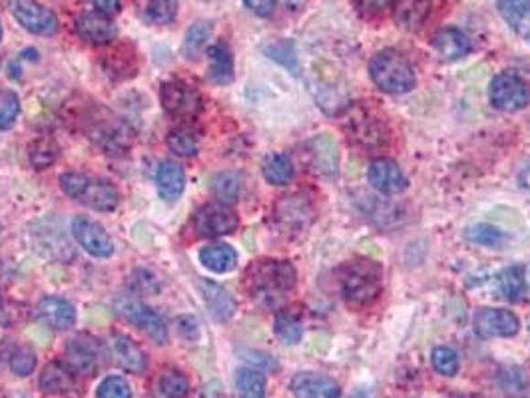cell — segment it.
<instances>
[{
    "label": "cell",
    "instance_id": "obj_1",
    "mask_svg": "<svg viewBox=\"0 0 530 398\" xmlns=\"http://www.w3.org/2000/svg\"><path fill=\"white\" fill-rule=\"evenodd\" d=\"M297 271L290 261L260 259L246 273V287L253 301L275 307L295 289Z\"/></svg>",
    "mask_w": 530,
    "mask_h": 398
},
{
    "label": "cell",
    "instance_id": "obj_2",
    "mask_svg": "<svg viewBox=\"0 0 530 398\" xmlns=\"http://www.w3.org/2000/svg\"><path fill=\"white\" fill-rule=\"evenodd\" d=\"M341 293L351 307H367L383 291V267L369 257H357L341 269Z\"/></svg>",
    "mask_w": 530,
    "mask_h": 398
},
{
    "label": "cell",
    "instance_id": "obj_3",
    "mask_svg": "<svg viewBox=\"0 0 530 398\" xmlns=\"http://www.w3.org/2000/svg\"><path fill=\"white\" fill-rule=\"evenodd\" d=\"M369 76L375 86L387 94H408L417 84L413 66L393 48L375 54L369 62Z\"/></svg>",
    "mask_w": 530,
    "mask_h": 398
},
{
    "label": "cell",
    "instance_id": "obj_4",
    "mask_svg": "<svg viewBox=\"0 0 530 398\" xmlns=\"http://www.w3.org/2000/svg\"><path fill=\"white\" fill-rule=\"evenodd\" d=\"M60 187L66 195L96 209V212H114L120 204V194L114 183L101 178H88L79 172L60 175Z\"/></svg>",
    "mask_w": 530,
    "mask_h": 398
},
{
    "label": "cell",
    "instance_id": "obj_5",
    "mask_svg": "<svg viewBox=\"0 0 530 398\" xmlns=\"http://www.w3.org/2000/svg\"><path fill=\"white\" fill-rule=\"evenodd\" d=\"M491 104L501 112H518L530 102V88L514 72L496 74L489 86Z\"/></svg>",
    "mask_w": 530,
    "mask_h": 398
},
{
    "label": "cell",
    "instance_id": "obj_6",
    "mask_svg": "<svg viewBox=\"0 0 530 398\" xmlns=\"http://www.w3.org/2000/svg\"><path fill=\"white\" fill-rule=\"evenodd\" d=\"M8 10L18 25L38 37H52L58 32V18L38 0H8Z\"/></svg>",
    "mask_w": 530,
    "mask_h": 398
},
{
    "label": "cell",
    "instance_id": "obj_7",
    "mask_svg": "<svg viewBox=\"0 0 530 398\" xmlns=\"http://www.w3.org/2000/svg\"><path fill=\"white\" fill-rule=\"evenodd\" d=\"M315 209L309 197L303 194H293L281 197L273 207V221L285 234H300L313 224Z\"/></svg>",
    "mask_w": 530,
    "mask_h": 398
},
{
    "label": "cell",
    "instance_id": "obj_8",
    "mask_svg": "<svg viewBox=\"0 0 530 398\" xmlns=\"http://www.w3.org/2000/svg\"><path fill=\"white\" fill-rule=\"evenodd\" d=\"M160 102L165 114L182 120L194 118L202 110V96L197 94L196 88L182 80L164 82L160 88Z\"/></svg>",
    "mask_w": 530,
    "mask_h": 398
},
{
    "label": "cell",
    "instance_id": "obj_9",
    "mask_svg": "<svg viewBox=\"0 0 530 398\" xmlns=\"http://www.w3.org/2000/svg\"><path fill=\"white\" fill-rule=\"evenodd\" d=\"M192 224L202 237H222L234 234L239 225V217L229 205L217 202L197 209Z\"/></svg>",
    "mask_w": 530,
    "mask_h": 398
},
{
    "label": "cell",
    "instance_id": "obj_10",
    "mask_svg": "<svg viewBox=\"0 0 530 398\" xmlns=\"http://www.w3.org/2000/svg\"><path fill=\"white\" fill-rule=\"evenodd\" d=\"M118 311L122 313L132 325L142 329L152 340H156L158 345H165V342H168V327H165L164 319L148 305L136 301V298H126V301L118 303Z\"/></svg>",
    "mask_w": 530,
    "mask_h": 398
},
{
    "label": "cell",
    "instance_id": "obj_11",
    "mask_svg": "<svg viewBox=\"0 0 530 398\" xmlns=\"http://www.w3.org/2000/svg\"><path fill=\"white\" fill-rule=\"evenodd\" d=\"M72 236L80 243V247L94 257L106 259L114 253V243L106 234V229L90 217H74L72 219Z\"/></svg>",
    "mask_w": 530,
    "mask_h": 398
},
{
    "label": "cell",
    "instance_id": "obj_12",
    "mask_svg": "<svg viewBox=\"0 0 530 398\" xmlns=\"http://www.w3.org/2000/svg\"><path fill=\"white\" fill-rule=\"evenodd\" d=\"M521 329V320L506 309L482 307L474 315V330L482 339H499V337H514Z\"/></svg>",
    "mask_w": 530,
    "mask_h": 398
},
{
    "label": "cell",
    "instance_id": "obj_13",
    "mask_svg": "<svg viewBox=\"0 0 530 398\" xmlns=\"http://www.w3.org/2000/svg\"><path fill=\"white\" fill-rule=\"evenodd\" d=\"M367 178L369 183L383 195H393V194H401L407 190V175L399 168V163H395L389 158H379L373 160L369 163L367 170Z\"/></svg>",
    "mask_w": 530,
    "mask_h": 398
},
{
    "label": "cell",
    "instance_id": "obj_14",
    "mask_svg": "<svg viewBox=\"0 0 530 398\" xmlns=\"http://www.w3.org/2000/svg\"><path fill=\"white\" fill-rule=\"evenodd\" d=\"M102 359V347L96 339H90L86 335L76 337L69 340V347H66V364L74 372L90 374L98 369V362Z\"/></svg>",
    "mask_w": 530,
    "mask_h": 398
},
{
    "label": "cell",
    "instance_id": "obj_15",
    "mask_svg": "<svg viewBox=\"0 0 530 398\" xmlns=\"http://www.w3.org/2000/svg\"><path fill=\"white\" fill-rule=\"evenodd\" d=\"M74 28L79 37L86 42L96 44V47H104V44L114 42L118 37V28L110 15L104 13H86L74 20Z\"/></svg>",
    "mask_w": 530,
    "mask_h": 398
},
{
    "label": "cell",
    "instance_id": "obj_16",
    "mask_svg": "<svg viewBox=\"0 0 530 398\" xmlns=\"http://www.w3.org/2000/svg\"><path fill=\"white\" fill-rule=\"evenodd\" d=\"M307 158L312 170L325 178H334L339 170V148L329 134H319L307 143Z\"/></svg>",
    "mask_w": 530,
    "mask_h": 398
},
{
    "label": "cell",
    "instance_id": "obj_17",
    "mask_svg": "<svg viewBox=\"0 0 530 398\" xmlns=\"http://www.w3.org/2000/svg\"><path fill=\"white\" fill-rule=\"evenodd\" d=\"M290 389L295 398H339L341 386L319 372H297L292 379Z\"/></svg>",
    "mask_w": 530,
    "mask_h": 398
},
{
    "label": "cell",
    "instance_id": "obj_18",
    "mask_svg": "<svg viewBox=\"0 0 530 398\" xmlns=\"http://www.w3.org/2000/svg\"><path fill=\"white\" fill-rule=\"evenodd\" d=\"M347 134L353 141L366 148L381 146L387 140V131L381 126V121L369 116L366 110H359L347 120Z\"/></svg>",
    "mask_w": 530,
    "mask_h": 398
},
{
    "label": "cell",
    "instance_id": "obj_19",
    "mask_svg": "<svg viewBox=\"0 0 530 398\" xmlns=\"http://www.w3.org/2000/svg\"><path fill=\"white\" fill-rule=\"evenodd\" d=\"M37 315L54 330H69L76 323L74 305L62 297H42L37 305Z\"/></svg>",
    "mask_w": 530,
    "mask_h": 398
},
{
    "label": "cell",
    "instance_id": "obj_20",
    "mask_svg": "<svg viewBox=\"0 0 530 398\" xmlns=\"http://www.w3.org/2000/svg\"><path fill=\"white\" fill-rule=\"evenodd\" d=\"M200 291H202V298L209 315H212L216 320H219V323H226V320H229L236 315L238 311L236 298L231 297V293L224 289L222 285H217L209 279H202Z\"/></svg>",
    "mask_w": 530,
    "mask_h": 398
},
{
    "label": "cell",
    "instance_id": "obj_21",
    "mask_svg": "<svg viewBox=\"0 0 530 398\" xmlns=\"http://www.w3.org/2000/svg\"><path fill=\"white\" fill-rule=\"evenodd\" d=\"M430 44H433V50L439 54V58L445 62H457L472 50L471 38L461 28L439 30Z\"/></svg>",
    "mask_w": 530,
    "mask_h": 398
},
{
    "label": "cell",
    "instance_id": "obj_22",
    "mask_svg": "<svg viewBox=\"0 0 530 398\" xmlns=\"http://www.w3.org/2000/svg\"><path fill=\"white\" fill-rule=\"evenodd\" d=\"M110 349L120 367L130 372H143L148 367L146 352H143L134 340L126 335H114L110 339Z\"/></svg>",
    "mask_w": 530,
    "mask_h": 398
},
{
    "label": "cell",
    "instance_id": "obj_23",
    "mask_svg": "<svg viewBox=\"0 0 530 398\" xmlns=\"http://www.w3.org/2000/svg\"><path fill=\"white\" fill-rule=\"evenodd\" d=\"M433 0H395L393 16L395 22L405 30H419L430 15Z\"/></svg>",
    "mask_w": 530,
    "mask_h": 398
},
{
    "label": "cell",
    "instance_id": "obj_24",
    "mask_svg": "<svg viewBox=\"0 0 530 398\" xmlns=\"http://www.w3.org/2000/svg\"><path fill=\"white\" fill-rule=\"evenodd\" d=\"M156 185L165 202H175L186 190V172L178 162L164 160L156 172Z\"/></svg>",
    "mask_w": 530,
    "mask_h": 398
},
{
    "label": "cell",
    "instance_id": "obj_25",
    "mask_svg": "<svg viewBox=\"0 0 530 398\" xmlns=\"http://www.w3.org/2000/svg\"><path fill=\"white\" fill-rule=\"evenodd\" d=\"M207 80L214 82L217 86H226L234 82V57H231V50L226 44H214V47L207 48Z\"/></svg>",
    "mask_w": 530,
    "mask_h": 398
},
{
    "label": "cell",
    "instance_id": "obj_26",
    "mask_svg": "<svg viewBox=\"0 0 530 398\" xmlns=\"http://www.w3.org/2000/svg\"><path fill=\"white\" fill-rule=\"evenodd\" d=\"M496 10L518 37L530 42V0H496Z\"/></svg>",
    "mask_w": 530,
    "mask_h": 398
},
{
    "label": "cell",
    "instance_id": "obj_27",
    "mask_svg": "<svg viewBox=\"0 0 530 398\" xmlns=\"http://www.w3.org/2000/svg\"><path fill=\"white\" fill-rule=\"evenodd\" d=\"M496 386L504 398H528L530 394L528 374L518 364H504L496 371Z\"/></svg>",
    "mask_w": 530,
    "mask_h": 398
},
{
    "label": "cell",
    "instance_id": "obj_28",
    "mask_svg": "<svg viewBox=\"0 0 530 398\" xmlns=\"http://www.w3.org/2000/svg\"><path fill=\"white\" fill-rule=\"evenodd\" d=\"M200 261L204 263L206 269L222 275L236 269L238 253L228 243H212V246H206L200 251Z\"/></svg>",
    "mask_w": 530,
    "mask_h": 398
},
{
    "label": "cell",
    "instance_id": "obj_29",
    "mask_svg": "<svg viewBox=\"0 0 530 398\" xmlns=\"http://www.w3.org/2000/svg\"><path fill=\"white\" fill-rule=\"evenodd\" d=\"M74 386V371L66 362H50L40 374L44 393H66Z\"/></svg>",
    "mask_w": 530,
    "mask_h": 398
},
{
    "label": "cell",
    "instance_id": "obj_30",
    "mask_svg": "<svg viewBox=\"0 0 530 398\" xmlns=\"http://www.w3.org/2000/svg\"><path fill=\"white\" fill-rule=\"evenodd\" d=\"M187 391L190 382L178 369H165L154 381V398H184Z\"/></svg>",
    "mask_w": 530,
    "mask_h": 398
},
{
    "label": "cell",
    "instance_id": "obj_31",
    "mask_svg": "<svg viewBox=\"0 0 530 398\" xmlns=\"http://www.w3.org/2000/svg\"><path fill=\"white\" fill-rule=\"evenodd\" d=\"M499 291L506 301L518 303L526 293V269L523 265H513L499 273Z\"/></svg>",
    "mask_w": 530,
    "mask_h": 398
},
{
    "label": "cell",
    "instance_id": "obj_32",
    "mask_svg": "<svg viewBox=\"0 0 530 398\" xmlns=\"http://www.w3.org/2000/svg\"><path fill=\"white\" fill-rule=\"evenodd\" d=\"M273 333L285 345H297L303 337L302 320L290 309H280L273 319Z\"/></svg>",
    "mask_w": 530,
    "mask_h": 398
},
{
    "label": "cell",
    "instance_id": "obj_33",
    "mask_svg": "<svg viewBox=\"0 0 530 398\" xmlns=\"http://www.w3.org/2000/svg\"><path fill=\"white\" fill-rule=\"evenodd\" d=\"M178 15V0H142L140 16L148 25H168Z\"/></svg>",
    "mask_w": 530,
    "mask_h": 398
},
{
    "label": "cell",
    "instance_id": "obj_34",
    "mask_svg": "<svg viewBox=\"0 0 530 398\" xmlns=\"http://www.w3.org/2000/svg\"><path fill=\"white\" fill-rule=\"evenodd\" d=\"M295 170L292 158L285 153H271V156L263 162V178L273 185H285L293 180Z\"/></svg>",
    "mask_w": 530,
    "mask_h": 398
},
{
    "label": "cell",
    "instance_id": "obj_35",
    "mask_svg": "<svg viewBox=\"0 0 530 398\" xmlns=\"http://www.w3.org/2000/svg\"><path fill=\"white\" fill-rule=\"evenodd\" d=\"M60 156V146L50 138H37L28 146V160L32 163V168L37 170H47L50 165L58 160Z\"/></svg>",
    "mask_w": 530,
    "mask_h": 398
},
{
    "label": "cell",
    "instance_id": "obj_36",
    "mask_svg": "<svg viewBox=\"0 0 530 398\" xmlns=\"http://www.w3.org/2000/svg\"><path fill=\"white\" fill-rule=\"evenodd\" d=\"M212 37V26L207 22H196V25L187 30L182 52L187 60H197L204 54L207 40Z\"/></svg>",
    "mask_w": 530,
    "mask_h": 398
},
{
    "label": "cell",
    "instance_id": "obj_37",
    "mask_svg": "<svg viewBox=\"0 0 530 398\" xmlns=\"http://www.w3.org/2000/svg\"><path fill=\"white\" fill-rule=\"evenodd\" d=\"M239 398H265V377L258 369H239L236 374Z\"/></svg>",
    "mask_w": 530,
    "mask_h": 398
},
{
    "label": "cell",
    "instance_id": "obj_38",
    "mask_svg": "<svg viewBox=\"0 0 530 398\" xmlns=\"http://www.w3.org/2000/svg\"><path fill=\"white\" fill-rule=\"evenodd\" d=\"M212 194L216 195V199L219 204H234L238 202L239 197V190H241V183H239V175L234 172H224V173H217L214 175L212 180Z\"/></svg>",
    "mask_w": 530,
    "mask_h": 398
},
{
    "label": "cell",
    "instance_id": "obj_39",
    "mask_svg": "<svg viewBox=\"0 0 530 398\" xmlns=\"http://www.w3.org/2000/svg\"><path fill=\"white\" fill-rule=\"evenodd\" d=\"M465 239L474 243V246L484 247H501L506 241L504 231L491 224H474L465 229Z\"/></svg>",
    "mask_w": 530,
    "mask_h": 398
},
{
    "label": "cell",
    "instance_id": "obj_40",
    "mask_svg": "<svg viewBox=\"0 0 530 398\" xmlns=\"http://www.w3.org/2000/svg\"><path fill=\"white\" fill-rule=\"evenodd\" d=\"M263 52L275 62H280L285 68H290L293 74L300 72V64H297L295 44L292 40H275L268 47H263Z\"/></svg>",
    "mask_w": 530,
    "mask_h": 398
},
{
    "label": "cell",
    "instance_id": "obj_41",
    "mask_svg": "<svg viewBox=\"0 0 530 398\" xmlns=\"http://www.w3.org/2000/svg\"><path fill=\"white\" fill-rule=\"evenodd\" d=\"M168 148L175 156L190 158L197 153V138L190 128H174L168 134Z\"/></svg>",
    "mask_w": 530,
    "mask_h": 398
},
{
    "label": "cell",
    "instance_id": "obj_42",
    "mask_svg": "<svg viewBox=\"0 0 530 398\" xmlns=\"http://www.w3.org/2000/svg\"><path fill=\"white\" fill-rule=\"evenodd\" d=\"M430 362H433V369L443 374V377H455L459 372V355L455 349L449 347H435L430 352Z\"/></svg>",
    "mask_w": 530,
    "mask_h": 398
},
{
    "label": "cell",
    "instance_id": "obj_43",
    "mask_svg": "<svg viewBox=\"0 0 530 398\" xmlns=\"http://www.w3.org/2000/svg\"><path fill=\"white\" fill-rule=\"evenodd\" d=\"M20 114V98L15 90H0V130H10Z\"/></svg>",
    "mask_w": 530,
    "mask_h": 398
},
{
    "label": "cell",
    "instance_id": "obj_44",
    "mask_svg": "<svg viewBox=\"0 0 530 398\" xmlns=\"http://www.w3.org/2000/svg\"><path fill=\"white\" fill-rule=\"evenodd\" d=\"M10 369H13L18 377H26L37 367V355L28 345H18L10 352Z\"/></svg>",
    "mask_w": 530,
    "mask_h": 398
},
{
    "label": "cell",
    "instance_id": "obj_45",
    "mask_svg": "<svg viewBox=\"0 0 530 398\" xmlns=\"http://www.w3.org/2000/svg\"><path fill=\"white\" fill-rule=\"evenodd\" d=\"M98 398H132V389L122 377H106L98 386Z\"/></svg>",
    "mask_w": 530,
    "mask_h": 398
},
{
    "label": "cell",
    "instance_id": "obj_46",
    "mask_svg": "<svg viewBox=\"0 0 530 398\" xmlns=\"http://www.w3.org/2000/svg\"><path fill=\"white\" fill-rule=\"evenodd\" d=\"M393 3L395 0H353L359 13L367 16L383 15L387 8H393Z\"/></svg>",
    "mask_w": 530,
    "mask_h": 398
},
{
    "label": "cell",
    "instance_id": "obj_47",
    "mask_svg": "<svg viewBox=\"0 0 530 398\" xmlns=\"http://www.w3.org/2000/svg\"><path fill=\"white\" fill-rule=\"evenodd\" d=\"M244 3L258 16H270L275 8V0H244Z\"/></svg>",
    "mask_w": 530,
    "mask_h": 398
},
{
    "label": "cell",
    "instance_id": "obj_48",
    "mask_svg": "<svg viewBox=\"0 0 530 398\" xmlns=\"http://www.w3.org/2000/svg\"><path fill=\"white\" fill-rule=\"evenodd\" d=\"M200 398H226L224 393V384L219 381H209L202 386L200 391Z\"/></svg>",
    "mask_w": 530,
    "mask_h": 398
},
{
    "label": "cell",
    "instance_id": "obj_49",
    "mask_svg": "<svg viewBox=\"0 0 530 398\" xmlns=\"http://www.w3.org/2000/svg\"><path fill=\"white\" fill-rule=\"evenodd\" d=\"M98 13H104V15H116L120 6H122V3L120 0H88Z\"/></svg>",
    "mask_w": 530,
    "mask_h": 398
},
{
    "label": "cell",
    "instance_id": "obj_50",
    "mask_svg": "<svg viewBox=\"0 0 530 398\" xmlns=\"http://www.w3.org/2000/svg\"><path fill=\"white\" fill-rule=\"evenodd\" d=\"M246 357H248L246 361L258 364V367H263V369H275V367H278V364L273 362V359L268 357V355H263V352H246Z\"/></svg>",
    "mask_w": 530,
    "mask_h": 398
},
{
    "label": "cell",
    "instance_id": "obj_51",
    "mask_svg": "<svg viewBox=\"0 0 530 398\" xmlns=\"http://www.w3.org/2000/svg\"><path fill=\"white\" fill-rule=\"evenodd\" d=\"M6 325H8V315H6V309H5L3 293H0V327H6Z\"/></svg>",
    "mask_w": 530,
    "mask_h": 398
},
{
    "label": "cell",
    "instance_id": "obj_52",
    "mask_svg": "<svg viewBox=\"0 0 530 398\" xmlns=\"http://www.w3.org/2000/svg\"><path fill=\"white\" fill-rule=\"evenodd\" d=\"M307 0H285V5L290 6V10H302L305 6Z\"/></svg>",
    "mask_w": 530,
    "mask_h": 398
},
{
    "label": "cell",
    "instance_id": "obj_53",
    "mask_svg": "<svg viewBox=\"0 0 530 398\" xmlns=\"http://www.w3.org/2000/svg\"><path fill=\"white\" fill-rule=\"evenodd\" d=\"M0 38H3V28H0Z\"/></svg>",
    "mask_w": 530,
    "mask_h": 398
},
{
    "label": "cell",
    "instance_id": "obj_54",
    "mask_svg": "<svg viewBox=\"0 0 530 398\" xmlns=\"http://www.w3.org/2000/svg\"><path fill=\"white\" fill-rule=\"evenodd\" d=\"M0 234H3V225H0Z\"/></svg>",
    "mask_w": 530,
    "mask_h": 398
}]
</instances>
